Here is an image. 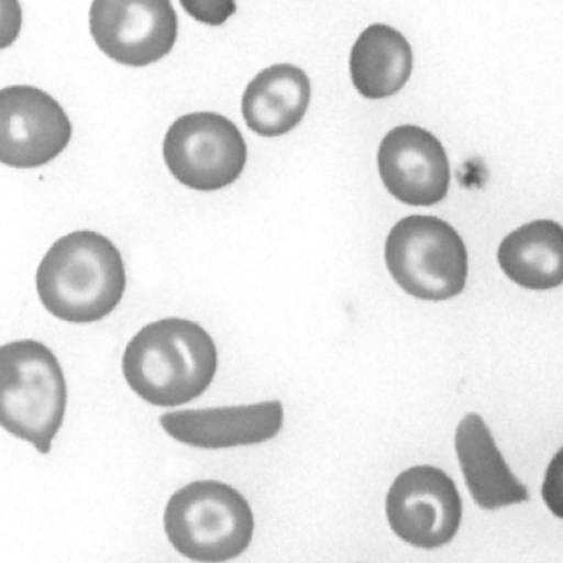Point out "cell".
<instances>
[{
    "mask_svg": "<svg viewBox=\"0 0 563 563\" xmlns=\"http://www.w3.org/2000/svg\"><path fill=\"white\" fill-rule=\"evenodd\" d=\"M123 374L147 404L178 407L205 394L219 367L218 349L200 324L169 318L151 322L126 345Z\"/></svg>",
    "mask_w": 563,
    "mask_h": 563,
    "instance_id": "cell-1",
    "label": "cell"
},
{
    "mask_svg": "<svg viewBox=\"0 0 563 563\" xmlns=\"http://www.w3.org/2000/svg\"><path fill=\"white\" fill-rule=\"evenodd\" d=\"M36 287L53 317L71 323L100 321L124 296L122 254L100 233L79 231L62 236L43 257Z\"/></svg>",
    "mask_w": 563,
    "mask_h": 563,
    "instance_id": "cell-2",
    "label": "cell"
},
{
    "mask_svg": "<svg viewBox=\"0 0 563 563\" xmlns=\"http://www.w3.org/2000/svg\"><path fill=\"white\" fill-rule=\"evenodd\" d=\"M0 389L2 427L40 453H49L67 407V384L57 356L34 340L3 345Z\"/></svg>",
    "mask_w": 563,
    "mask_h": 563,
    "instance_id": "cell-3",
    "label": "cell"
},
{
    "mask_svg": "<svg viewBox=\"0 0 563 563\" xmlns=\"http://www.w3.org/2000/svg\"><path fill=\"white\" fill-rule=\"evenodd\" d=\"M165 530L183 556L223 562L241 556L251 545L254 516L245 497L231 485L198 481L170 497Z\"/></svg>",
    "mask_w": 563,
    "mask_h": 563,
    "instance_id": "cell-4",
    "label": "cell"
},
{
    "mask_svg": "<svg viewBox=\"0 0 563 563\" xmlns=\"http://www.w3.org/2000/svg\"><path fill=\"white\" fill-rule=\"evenodd\" d=\"M389 274L406 294L443 301L462 294L468 276V253L451 224L434 216H409L387 236Z\"/></svg>",
    "mask_w": 563,
    "mask_h": 563,
    "instance_id": "cell-5",
    "label": "cell"
},
{
    "mask_svg": "<svg viewBox=\"0 0 563 563\" xmlns=\"http://www.w3.org/2000/svg\"><path fill=\"white\" fill-rule=\"evenodd\" d=\"M166 165L184 186L216 191L241 177L247 147L241 130L229 118L213 112L181 115L165 137Z\"/></svg>",
    "mask_w": 563,
    "mask_h": 563,
    "instance_id": "cell-6",
    "label": "cell"
},
{
    "mask_svg": "<svg viewBox=\"0 0 563 563\" xmlns=\"http://www.w3.org/2000/svg\"><path fill=\"white\" fill-rule=\"evenodd\" d=\"M462 499L450 476L430 465L400 473L387 494L389 527L406 543L437 549L456 537Z\"/></svg>",
    "mask_w": 563,
    "mask_h": 563,
    "instance_id": "cell-7",
    "label": "cell"
},
{
    "mask_svg": "<svg viewBox=\"0 0 563 563\" xmlns=\"http://www.w3.org/2000/svg\"><path fill=\"white\" fill-rule=\"evenodd\" d=\"M90 31L106 56L126 67H146L175 47L178 18L167 0H99Z\"/></svg>",
    "mask_w": 563,
    "mask_h": 563,
    "instance_id": "cell-8",
    "label": "cell"
},
{
    "mask_svg": "<svg viewBox=\"0 0 563 563\" xmlns=\"http://www.w3.org/2000/svg\"><path fill=\"white\" fill-rule=\"evenodd\" d=\"M73 125L62 106L34 86L0 92V159L14 168H37L63 153Z\"/></svg>",
    "mask_w": 563,
    "mask_h": 563,
    "instance_id": "cell-9",
    "label": "cell"
},
{
    "mask_svg": "<svg viewBox=\"0 0 563 563\" xmlns=\"http://www.w3.org/2000/svg\"><path fill=\"white\" fill-rule=\"evenodd\" d=\"M377 164L386 189L404 203L431 206L448 197L451 170L446 151L426 129H393L382 141Z\"/></svg>",
    "mask_w": 563,
    "mask_h": 563,
    "instance_id": "cell-10",
    "label": "cell"
},
{
    "mask_svg": "<svg viewBox=\"0 0 563 563\" xmlns=\"http://www.w3.org/2000/svg\"><path fill=\"white\" fill-rule=\"evenodd\" d=\"M279 400L197 410L169 411L159 417L167 434L191 448L205 450L257 445L278 435L284 427Z\"/></svg>",
    "mask_w": 563,
    "mask_h": 563,
    "instance_id": "cell-11",
    "label": "cell"
},
{
    "mask_svg": "<svg viewBox=\"0 0 563 563\" xmlns=\"http://www.w3.org/2000/svg\"><path fill=\"white\" fill-rule=\"evenodd\" d=\"M456 451L471 495L484 510L521 504L530 499L497 449L489 428L478 415H468L456 431Z\"/></svg>",
    "mask_w": 563,
    "mask_h": 563,
    "instance_id": "cell-12",
    "label": "cell"
},
{
    "mask_svg": "<svg viewBox=\"0 0 563 563\" xmlns=\"http://www.w3.org/2000/svg\"><path fill=\"white\" fill-rule=\"evenodd\" d=\"M311 97L308 75L290 64H276L249 82L242 112L254 133L274 137L294 130L305 118Z\"/></svg>",
    "mask_w": 563,
    "mask_h": 563,
    "instance_id": "cell-13",
    "label": "cell"
},
{
    "mask_svg": "<svg viewBox=\"0 0 563 563\" xmlns=\"http://www.w3.org/2000/svg\"><path fill=\"white\" fill-rule=\"evenodd\" d=\"M413 52L397 30L384 24L367 27L354 43L351 75L355 89L365 99L394 96L409 80Z\"/></svg>",
    "mask_w": 563,
    "mask_h": 563,
    "instance_id": "cell-14",
    "label": "cell"
},
{
    "mask_svg": "<svg viewBox=\"0 0 563 563\" xmlns=\"http://www.w3.org/2000/svg\"><path fill=\"white\" fill-rule=\"evenodd\" d=\"M497 258L517 285L533 290L556 288L563 282V231L554 221L530 222L508 234Z\"/></svg>",
    "mask_w": 563,
    "mask_h": 563,
    "instance_id": "cell-15",
    "label": "cell"
},
{
    "mask_svg": "<svg viewBox=\"0 0 563 563\" xmlns=\"http://www.w3.org/2000/svg\"><path fill=\"white\" fill-rule=\"evenodd\" d=\"M187 12L202 23L220 25L235 12V3H192L181 2Z\"/></svg>",
    "mask_w": 563,
    "mask_h": 563,
    "instance_id": "cell-16",
    "label": "cell"
}]
</instances>
